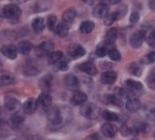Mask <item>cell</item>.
<instances>
[{"instance_id":"cell-1","label":"cell","mask_w":155,"mask_h":140,"mask_svg":"<svg viewBox=\"0 0 155 140\" xmlns=\"http://www.w3.org/2000/svg\"><path fill=\"white\" fill-rule=\"evenodd\" d=\"M101 110L97 105L93 103L86 104L84 106L81 107V114L83 115L85 118L87 119H96L97 117L101 115Z\"/></svg>"},{"instance_id":"cell-2","label":"cell","mask_w":155,"mask_h":140,"mask_svg":"<svg viewBox=\"0 0 155 140\" xmlns=\"http://www.w3.org/2000/svg\"><path fill=\"white\" fill-rule=\"evenodd\" d=\"M2 15L6 19L17 20L19 19L20 15H21V9L16 4H7V5L3 6V9H2Z\"/></svg>"},{"instance_id":"cell-3","label":"cell","mask_w":155,"mask_h":140,"mask_svg":"<svg viewBox=\"0 0 155 140\" xmlns=\"http://www.w3.org/2000/svg\"><path fill=\"white\" fill-rule=\"evenodd\" d=\"M146 36H147L146 31H144V30L136 31L130 36V41H129V43H130V46L132 47V48H134V49L140 48V47L143 45L145 39H146Z\"/></svg>"},{"instance_id":"cell-4","label":"cell","mask_w":155,"mask_h":140,"mask_svg":"<svg viewBox=\"0 0 155 140\" xmlns=\"http://www.w3.org/2000/svg\"><path fill=\"white\" fill-rule=\"evenodd\" d=\"M47 117L53 125H60L62 122V116L58 108L50 106L47 110Z\"/></svg>"},{"instance_id":"cell-5","label":"cell","mask_w":155,"mask_h":140,"mask_svg":"<svg viewBox=\"0 0 155 140\" xmlns=\"http://www.w3.org/2000/svg\"><path fill=\"white\" fill-rule=\"evenodd\" d=\"M54 48V44L50 41L42 42L41 44H39L36 48V54L41 57L44 56H48V55L53 51Z\"/></svg>"},{"instance_id":"cell-6","label":"cell","mask_w":155,"mask_h":140,"mask_svg":"<svg viewBox=\"0 0 155 140\" xmlns=\"http://www.w3.org/2000/svg\"><path fill=\"white\" fill-rule=\"evenodd\" d=\"M86 54V50H85L81 45H71L68 48V55L72 59H78L83 57Z\"/></svg>"},{"instance_id":"cell-7","label":"cell","mask_w":155,"mask_h":140,"mask_svg":"<svg viewBox=\"0 0 155 140\" xmlns=\"http://www.w3.org/2000/svg\"><path fill=\"white\" fill-rule=\"evenodd\" d=\"M0 52L2 55L6 57L8 59H14L17 58V55H18V47H16L15 45H7V46H3L0 49Z\"/></svg>"},{"instance_id":"cell-8","label":"cell","mask_w":155,"mask_h":140,"mask_svg":"<svg viewBox=\"0 0 155 140\" xmlns=\"http://www.w3.org/2000/svg\"><path fill=\"white\" fill-rule=\"evenodd\" d=\"M4 106L5 109L9 112H17L21 107V103L16 99V97H7L4 100Z\"/></svg>"},{"instance_id":"cell-9","label":"cell","mask_w":155,"mask_h":140,"mask_svg":"<svg viewBox=\"0 0 155 140\" xmlns=\"http://www.w3.org/2000/svg\"><path fill=\"white\" fill-rule=\"evenodd\" d=\"M64 85L68 90H77L79 89V79L74 75H67L64 78Z\"/></svg>"},{"instance_id":"cell-10","label":"cell","mask_w":155,"mask_h":140,"mask_svg":"<svg viewBox=\"0 0 155 140\" xmlns=\"http://www.w3.org/2000/svg\"><path fill=\"white\" fill-rule=\"evenodd\" d=\"M15 82V76L8 71L0 72V87L8 86Z\"/></svg>"},{"instance_id":"cell-11","label":"cell","mask_w":155,"mask_h":140,"mask_svg":"<svg viewBox=\"0 0 155 140\" xmlns=\"http://www.w3.org/2000/svg\"><path fill=\"white\" fill-rule=\"evenodd\" d=\"M38 106V101L34 97H30L23 104V110L26 114H32L35 112Z\"/></svg>"},{"instance_id":"cell-12","label":"cell","mask_w":155,"mask_h":140,"mask_svg":"<svg viewBox=\"0 0 155 140\" xmlns=\"http://www.w3.org/2000/svg\"><path fill=\"white\" fill-rule=\"evenodd\" d=\"M23 72L27 76H34V75H36L39 72V69L33 60H28L25 62Z\"/></svg>"},{"instance_id":"cell-13","label":"cell","mask_w":155,"mask_h":140,"mask_svg":"<svg viewBox=\"0 0 155 140\" xmlns=\"http://www.w3.org/2000/svg\"><path fill=\"white\" fill-rule=\"evenodd\" d=\"M87 101V94L83 91L80 90H76L74 94H72L71 97V104L74 105V106H79V105H83L85 102Z\"/></svg>"},{"instance_id":"cell-14","label":"cell","mask_w":155,"mask_h":140,"mask_svg":"<svg viewBox=\"0 0 155 140\" xmlns=\"http://www.w3.org/2000/svg\"><path fill=\"white\" fill-rule=\"evenodd\" d=\"M107 14H109V5L106 3H98L93 9V15L96 18H104Z\"/></svg>"},{"instance_id":"cell-15","label":"cell","mask_w":155,"mask_h":140,"mask_svg":"<svg viewBox=\"0 0 155 140\" xmlns=\"http://www.w3.org/2000/svg\"><path fill=\"white\" fill-rule=\"evenodd\" d=\"M101 133L104 134L106 137H110V138H111V137H114L115 135H116L117 128L114 126V125L107 122V124H104L101 126Z\"/></svg>"},{"instance_id":"cell-16","label":"cell","mask_w":155,"mask_h":140,"mask_svg":"<svg viewBox=\"0 0 155 140\" xmlns=\"http://www.w3.org/2000/svg\"><path fill=\"white\" fill-rule=\"evenodd\" d=\"M79 69L87 75H90V76H94L97 73V69L91 62H83L79 66Z\"/></svg>"},{"instance_id":"cell-17","label":"cell","mask_w":155,"mask_h":140,"mask_svg":"<svg viewBox=\"0 0 155 140\" xmlns=\"http://www.w3.org/2000/svg\"><path fill=\"white\" fill-rule=\"evenodd\" d=\"M117 79V74L113 71H107L102 73L101 80L104 84H113Z\"/></svg>"},{"instance_id":"cell-18","label":"cell","mask_w":155,"mask_h":140,"mask_svg":"<svg viewBox=\"0 0 155 140\" xmlns=\"http://www.w3.org/2000/svg\"><path fill=\"white\" fill-rule=\"evenodd\" d=\"M38 104L41 105L42 107H45V108H48L52 105V97L51 94H49V92L47 91H44L41 92V94H39L38 97Z\"/></svg>"},{"instance_id":"cell-19","label":"cell","mask_w":155,"mask_h":140,"mask_svg":"<svg viewBox=\"0 0 155 140\" xmlns=\"http://www.w3.org/2000/svg\"><path fill=\"white\" fill-rule=\"evenodd\" d=\"M68 30H69L68 23L65 21H63V20H62L61 23H59L58 25H57L56 28H55V32H56V33L61 37L67 36V34H68Z\"/></svg>"},{"instance_id":"cell-20","label":"cell","mask_w":155,"mask_h":140,"mask_svg":"<svg viewBox=\"0 0 155 140\" xmlns=\"http://www.w3.org/2000/svg\"><path fill=\"white\" fill-rule=\"evenodd\" d=\"M141 108V102L137 99H129L126 102V109L130 112H137Z\"/></svg>"},{"instance_id":"cell-21","label":"cell","mask_w":155,"mask_h":140,"mask_svg":"<svg viewBox=\"0 0 155 140\" xmlns=\"http://www.w3.org/2000/svg\"><path fill=\"white\" fill-rule=\"evenodd\" d=\"M62 58H63V54L60 51L51 52V53L48 55V61L52 66H55V64H56L57 62H59Z\"/></svg>"},{"instance_id":"cell-22","label":"cell","mask_w":155,"mask_h":140,"mask_svg":"<svg viewBox=\"0 0 155 140\" xmlns=\"http://www.w3.org/2000/svg\"><path fill=\"white\" fill-rule=\"evenodd\" d=\"M125 83H126V86L132 91H142L143 90V84L139 81H134V80H131V79H127Z\"/></svg>"},{"instance_id":"cell-23","label":"cell","mask_w":155,"mask_h":140,"mask_svg":"<svg viewBox=\"0 0 155 140\" xmlns=\"http://www.w3.org/2000/svg\"><path fill=\"white\" fill-rule=\"evenodd\" d=\"M76 16H77L76 9H66V11L63 12V15H62V20L67 22V23L69 24V23H71L74 19H76Z\"/></svg>"},{"instance_id":"cell-24","label":"cell","mask_w":155,"mask_h":140,"mask_svg":"<svg viewBox=\"0 0 155 140\" xmlns=\"http://www.w3.org/2000/svg\"><path fill=\"white\" fill-rule=\"evenodd\" d=\"M32 50V44L28 41H21L18 45V51L21 54H28Z\"/></svg>"},{"instance_id":"cell-25","label":"cell","mask_w":155,"mask_h":140,"mask_svg":"<svg viewBox=\"0 0 155 140\" xmlns=\"http://www.w3.org/2000/svg\"><path fill=\"white\" fill-rule=\"evenodd\" d=\"M128 72L131 75H134V76L139 77L143 73V67L140 63H137V62H132V63H130V66L128 67Z\"/></svg>"},{"instance_id":"cell-26","label":"cell","mask_w":155,"mask_h":140,"mask_svg":"<svg viewBox=\"0 0 155 140\" xmlns=\"http://www.w3.org/2000/svg\"><path fill=\"white\" fill-rule=\"evenodd\" d=\"M32 28L35 32H41L45 28V20L42 18H35L32 21Z\"/></svg>"},{"instance_id":"cell-27","label":"cell","mask_w":155,"mask_h":140,"mask_svg":"<svg viewBox=\"0 0 155 140\" xmlns=\"http://www.w3.org/2000/svg\"><path fill=\"white\" fill-rule=\"evenodd\" d=\"M94 29V23L91 21H84L80 26V31L82 33H90Z\"/></svg>"},{"instance_id":"cell-28","label":"cell","mask_w":155,"mask_h":140,"mask_svg":"<svg viewBox=\"0 0 155 140\" xmlns=\"http://www.w3.org/2000/svg\"><path fill=\"white\" fill-rule=\"evenodd\" d=\"M51 82H52V76L51 75H47L44 78L41 79V83H39V86L42 88V90H47V89L50 88L51 86Z\"/></svg>"},{"instance_id":"cell-29","label":"cell","mask_w":155,"mask_h":140,"mask_svg":"<svg viewBox=\"0 0 155 140\" xmlns=\"http://www.w3.org/2000/svg\"><path fill=\"white\" fill-rule=\"evenodd\" d=\"M23 121H24V118L21 115H19V114H15V115H12L11 117V119H9V122H11L12 127H14V128H17V127L21 126L22 122H23Z\"/></svg>"},{"instance_id":"cell-30","label":"cell","mask_w":155,"mask_h":140,"mask_svg":"<svg viewBox=\"0 0 155 140\" xmlns=\"http://www.w3.org/2000/svg\"><path fill=\"white\" fill-rule=\"evenodd\" d=\"M102 117L107 121H118V118H119L116 113H114V112H112V111H109V110H106V111L102 113Z\"/></svg>"},{"instance_id":"cell-31","label":"cell","mask_w":155,"mask_h":140,"mask_svg":"<svg viewBox=\"0 0 155 140\" xmlns=\"http://www.w3.org/2000/svg\"><path fill=\"white\" fill-rule=\"evenodd\" d=\"M107 54H109L110 58H111L112 60H114V61H118V60H120V58H121V54H120V52L116 48H115V47L109 49Z\"/></svg>"},{"instance_id":"cell-32","label":"cell","mask_w":155,"mask_h":140,"mask_svg":"<svg viewBox=\"0 0 155 140\" xmlns=\"http://www.w3.org/2000/svg\"><path fill=\"white\" fill-rule=\"evenodd\" d=\"M107 102H109L110 104H113V105H115V106L120 107L122 105V100L117 96H115V94H109V96L107 97Z\"/></svg>"},{"instance_id":"cell-33","label":"cell","mask_w":155,"mask_h":140,"mask_svg":"<svg viewBox=\"0 0 155 140\" xmlns=\"http://www.w3.org/2000/svg\"><path fill=\"white\" fill-rule=\"evenodd\" d=\"M56 23H57V17L55 15H50L48 17V20H47V24H48V27L51 30H55Z\"/></svg>"},{"instance_id":"cell-34","label":"cell","mask_w":155,"mask_h":140,"mask_svg":"<svg viewBox=\"0 0 155 140\" xmlns=\"http://www.w3.org/2000/svg\"><path fill=\"white\" fill-rule=\"evenodd\" d=\"M67 63H68V62H67V60H65L64 57H63L61 60L55 64V67H56L57 70H60V71H65V70H67V67H68V64Z\"/></svg>"},{"instance_id":"cell-35","label":"cell","mask_w":155,"mask_h":140,"mask_svg":"<svg viewBox=\"0 0 155 140\" xmlns=\"http://www.w3.org/2000/svg\"><path fill=\"white\" fill-rule=\"evenodd\" d=\"M107 51H109V49H107V47L106 45H104V46L101 45V46L97 47V49H96V55L99 57H104V56H106Z\"/></svg>"},{"instance_id":"cell-36","label":"cell","mask_w":155,"mask_h":140,"mask_svg":"<svg viewBox=\"0 0 155 140\" xmlns=\"http://www.w3.org/2000/svg\"><path fill=\"white\" fill-rule=\"evenodd\" d=\"M147 81H148V86L150 87V88L155 89V71H153L151 74L149 75Z\"/></svg>"},{"instance_id":"cell-37","label":"cell","mask_w":155,"mask_h":140,"mask_svg":"<svg viewBox=\"0 0 155 140\" xmlns=\"http://www.w3.org/2000/svg\"><path fill=\"white\" fill-rule=\"evenodd\" d=\"M147 42L151 47H155V32L151 31L149 33V36H147Z\"/></svg>"},{"instance_id":"cell-38","label":"cell","mask_w":155,"mask_h":140,"mask_svg":"<svg viewBox=\"0 0 155 140\" xmlns=\"http://www.w3.org/2000/svg\"><path fill=\"white\" fill-rule=\"evenodd\" d=\"M132 130L130 128H128V127L126 126V125H123V126L121 127V134L123 135V136H130L132 134Z\"/></svg>"},{"instance_id":"cell-39","label":"cell","mask_w":155,"mask_h":140,"mask_svg":"<svg viewBox=\"0 0 155 140\" xmlns=\"http://www.w3.org/2000/svg\"><path fill=\"white\" fill-rule=\"evenodd\" d=\"M140 20V14L137 12H132V14L130 15V18H129V21H130L131 24H136L137 21Z\"/></svg>"},{"instance_id":"cell-40","label":"cell","mask_w":155,"mask_h":140,"mask_svg":"<svg viewBox=\"0 0 155 140\" xmlns=\"http://www.w3.org/2000/svg\"><path fill=\"white\" fill-rule=\"evenodd\" d=\"M146 61L149 63H153L155 62V52H150V53L146 56Z\"/></svg>"},{"instance_id":"cell-41","label":"cell","mask_w":155,"mask_h":140,"mask_svg":"<svg viewBox=\"0 0 155 140\" xmlns=\"http://www.w3.org/2000/svg\"><path fill=\"white\" fill-rule=\"evenodd\" d=\"M150 7L152 9H155V0H150Z\"/></svg>"},{"instance_id":"cell-42","label":"cell","mask_w":155,"mask_h":140,"mask_svg":"<svg viewBox=\"0 0 155 140\" xmlns=\"http://www.w3.org/2000/svg\"><path fill=\"white\" fill-rule=\"evenodd\" d=\"M83 1L85 2V3L89 4V5H92V4H93V2H94V0H83Z\"/></svg>"},{"instance_id":"cell-43","label":"cell","mask_w":155,"mask_h":140,"mask_svg":"<svg viewBox=\"0 0 155 140\" xmlns=\"http://www.w3.org/2000/svg\"><path fill=\"white\" fill-rule=\"evenodd\" d=\"M109 1H110V3H111V4H118L121 0H109Z\"/></svg>"},{"instance_id":"cell-44","label":"cell","mask_w":155,"mask_h":140,"mask_svg":"<svg viewBox=\"0 0 155 140\" xmlns=\"http://www.w3.org/2000/svg\"><path fill=\"white\" fill-rule=\"evenodd\" d=\"M2 117H3V112H2V108L0 107V121H2Z\"/></svg>"},{"instance_id":"cell-45","label":"cell","mask_w":155,"mask_h":140,"mask_svg":"<svg viewBox=\"0 0 155 140\" xmlns=\"http://www.w3.org/2000/svg\"><path fill=\"white\" fill-rule=\"evenodd\" d=\"M12 1H16V2H18V3H23V2L27 1V0H12Z\"/></svg>"},{"instance_id":"cell-46","label":"cell","mask_w":155,"mask_h":140,"mask_svg":"<svg viewBox=\"0 0 155 140\" xmlns=\"http://www.w3.org/2000/svg\"><path fill=\"white\" fill-rule=\"evenodd\" d=\"M2 66V63H1V61H0V67H1Z\"/></svg>"},{"instance_id":"cell-47","label":"cell","mask_w":155,"mask_h":140,"mask_svg":"<svg viewBox=\"0 0 155 140\" xmlns=\"http://www.w3.org/2000/svg\"><path fill=\"white\" fill-rule=\"evenodd\" d=\"M154 32H155V30H154Z\"/></svg>"}]
</instances>
